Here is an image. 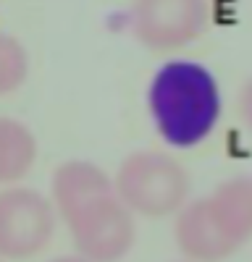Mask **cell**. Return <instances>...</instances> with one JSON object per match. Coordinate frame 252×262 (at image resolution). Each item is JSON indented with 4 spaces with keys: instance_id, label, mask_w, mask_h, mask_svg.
<instances>
[{
    "instance_id": "obj_1",
    "label": "cell",
    "mask_w": 252,
    "mask_h": 262,
    "mask_svg": "<svg viewBox=\"0 0 252 262\" xmlns=\"http://www.w3.org/2000/svg\"><path fill=\"white\" fill-rule=\"evenodd\" d=\"M50 202L69 231L76 257L121 262L137 242V217L113 189V179L92 160H66L50 176Z\"/></svg>"
},
{
    "instance_id": "obj_2",
    "label": "cell",
    "mask_w": 252,
    "mask_h": 262,
    "mask_svg": "<svg viewBox=\"0 0 252 262\" xmlns=\"http://www.w3.org/2000/svg\"><path fill=\"white\" fill-rule=\"evenodd\" d=\"M144 105L155 134L174 149H192L207 142L223 113L216 74L186 58L165 60L153 74Z\"/></svg>"
},
{
    "instance_id": "obj_3",
    "label": "cell",
    "mask_w": 252,
    "mask_h": 262,
    "mask_svg": "<svg viewBox=\"0 0 252 262\" xmlns=\"http://www.w3.org/2000/svg\"><path fill=\"white\" fill-rule=\"evenodd\" d=\"M252 238V176H231L174 215V242L186 262H226Z\"/></svg>"
},
{
    "instance_id": "obj_4",
    "label": "cell",
    "mask_w": 252,
    "mask_h": 262,
    "mask_svg": "<svg viewBox=\"0 0 252 262\" xmlns=\"http://www.w3.org/2000/svg\"><path fill=\"white\" fill-rule=\"evenodd\" d=\"M113 189L134 217L160 221L176 215L192 194L189 170L168 152L134 149L113 173Z\"/></svg>"
},
{
    "instance_id": "obj_5",
    "label": "cell",
    "mask_w": 252,
    "mask_h": 262,
    "mask_svg": "<svg viewBox=\"0 0 252 262\" xmlns=\"http://www.w3.org/2000/svg\"><path fill=\"white\" fill-rule=\"evenodd\" d=\"M58 226V215L48 194L32 186L0 189V259L27 262L42 254Z\"/></svg>"
},
{
    "instance_id": "obj_6",
    "label": "cell",
    "mask_w": 252,
    "mask_h": 262,
    "mask_svg": "<svg viewBox=\"0 0 252 262\" xmlns=\"http://www.w3.org/2000/svg\"><path fill=\"white\" fill-rule=\"evenodd\" d=\"M210 24V0H134L129 29L142 48L171 53L192 45Z\"/></svg>"
},
{
    "instance_id": "obj_7",
    "label": "cell",
    "mask_w": 252,
    "mask_h": 262,
    "mask_svg": "<svg viewBox=\"0 0 252 262\" xmlns=\"http://www.w3.org/2000/svg\"><path fill=\"white\" fill-rule=\"evenodd\" d=\"M37 160V137L27 123L0 116V189L16 186Z\"/></svg>"
},
{
    "instance_id": "obj_8",
    "label": "cell",
    "mask_w": 252,
    "mask_h": 262,
    "mask_svg": "<svg viewBox=\"0 0 252 262\" xmlns=\"http://www.w3.org/2000/svg\"><path fill=\"white\" fill-rule=\"evenodd\" d=\"M29 76V53L18 37L0 32V97L16 92Z\"/></svg>"
},
{
    "instance_id": "obj_9",
    "label": "cell",
    "mask_w": 252,
    "mask_h": 262,
    "mask_svg": "<svg viewBox=\"0 0 252 262\" xmlns=\"http://www.w3.org/2000/svg\"><path fill=\"white\" fill-rule=\"evenodd\" d=\"M237 111H239V118L247 126V131H252V79H247L242 84L239 97H237Z\"/></svg>"
},
{
    "instance_id": "obj_10",
    "label": "cell",
    "mask_w": 252,
    "mask_h": 262,
    "mask_svg": "<svg viewBox=\"0 0 252 262\" xmlns=\"http://www.w3.org/2000/svg\"><path fill=\"white\" fill-rule=\"evenodd\" d=\"M50 262H87V259H81V257H76V254H66V257H55V259H50Z\"/></svg>"
},
{
    "instance_id": "obj_11",
    "label": "cell",
    "mask_w": 252,
    "mask_h": 262,
    "mask_svg": "<svg viewBox=\"0 0 252 262\" xmlns=\"http://www.w3.org/2000/svg\"><path fill=\"white\" fill-rule=\"evenodd\" d=\"M176 262H186V259H176Z\"/></svg>"
},
{
    "instance_id": "obj_12",
    "label": "cell",
    "mask_w": 252,
    "mask_h": 262,
    "mask_svg": "<svg viewBox=\"0 0 252 262\" xmlns=\"http://www.w3.org/2000/svg\"><path fill=\"white\" fill-rule=\"evenodd\" d=\"M0 262H3V259H0Z\"/></svg>"
}]
</instances>
